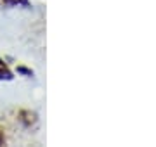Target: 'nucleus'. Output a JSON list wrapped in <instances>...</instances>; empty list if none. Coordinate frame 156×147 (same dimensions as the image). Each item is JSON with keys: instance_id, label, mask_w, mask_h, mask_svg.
Listing matches in <instances>:
<instances>
[{"instance_id": "obj_1", "label": "nucleus", "mask_w": 156, "mask_h": 147, "mask_svg": "<svg viewBox=\"0 0 156 147\" xmlns=\"http://www.w3.org/2000/svg\"><path fill=\"white\" fill-rule=\"evenodd\" d=\"M17 119H19V123L23 126H26V128H31L35 123H37V113L35 111H30V109H21L19 113H17Z\"/></svg>"}, {"instance_id": "obj_4", "label": "nucleus", "mask_w": 156, "mask_h": 147, "mask_svg": "<svg viewBox=\"0 0 156 147\" xmlns=\"http://www.w3.org/2000/svg\"><path fill=\"white\" fill-rule=\"evenodd\" d=\"M17 71H19V73H23V74H28V76H31V74H33V71H31V69H26V68H23V66H19V68H17Z\"/></svg>"}, {"instance_id": "obj_5", "label": "nucleus", "mask_w": 156, "mask_h": 147, "mask_svg": "<svg viewBox=\"0 0 156 147\" xmlns=\"http://www.w3.org/2000/svg\"><path fill=\"white\" fill-rule=\"evenodd\" d=\"M5 144V133H4V130H0V145H4Z\"/></svg>"}, {"instance_id": "obj_3", "label": "nucleus", "mask_w": 156, "mask_h": 147, "mask_svg": "<svg viewBox=\"0 0 156 147\" xmlns=\"http://www.w3.org/2000/svg\"><path fill=\"white\" fill-rule=\"evenodd\" d=\"M2 5H21V7H30V0H0V7Z\"/></svg>"}, {"instance_id": "obj_2", "label": "nucleus", "mask_w": 156, "mask_h": 147, "mask_svg": "<svg viewBox=\"0 0 156 147\" xmlns=\"http://www.w3.org/2000/svg\"><path fill=\"white\" fill-rule=\"evenodd\" d=\"M12 80H14V73L7 66V62L0 57V81H12Z\"/></svg>"}]
</instances>
